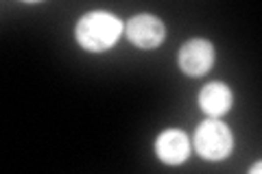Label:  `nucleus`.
<instances>
[{
	"instance_id": "2",
	"label": "nucleus",
	"mask_w": 262,
	"mask_h": 174,
	"mask_svg": "<svg viewBox=\"0 0 262 174\" xmlns=\"http://www.w3.org/2000/svg\"><path fill=\"white\" fill-rule=\"evenodd\" d=\"M194 148L203 159L208 161H221L232 153L234 137L223 122L219 120H206L201 122L194 131Z\"/></svg>"
},
{
	"instance_id": "1",
	"label": "nucleus",
	"mask_w": 262,
	"mask_h": 174,
	"mask_svg": "<svg viewBox=\"0 0 262 174\" xmlns=\"http://www.w3.org/2000/svg\"><path fill=\"white\" fill-rule=\"evenodd\" d=\"M122 31H125V24L116 15L107 11H90L83 18H79L75 37L83 51L105 53L118 41Z\"/></svg>"
},
{
	"instance_id": "4",
	"label": "nucleus",
	"mask_w": 262,
	"mask_h": 174,
	"mask_svg": "<svg viewBox=\"0 0 262 174\" xmlns=\"http://www.w3.org/2000/svg\"><path fill=\"white\" fill-rule=\"evenodd\" d=\"M125 29H127V37L131 44L138 48H144V51L158 48L164 41V35H166V27L162 24V20L151 13L134 15V18L127 22Z\"/></svg>"
},
{
	"instance_id": "3",
	"label": "nucleus",
	"mask_w": 262,
	"mask_h": 174,
	"mask_svg": "<svg viewBox=\"0 0 262 174\" xmlns=\"http://www.w3.org/2000/svg\"><path fill=\"white\" fill-rule=\"evenodd\" d=\"M177 63L188 77H203L214 63V46L208 39H190L179 48Z\"/></svg>"
},
{
	"instance_id": "6",
	"label": "nucleus",
	"mask_w": 262,
	"mask_h": 174,
	"mask_svg": "<svg viewBox=\"0 0 262 174\" xmlns=\"http://www.w3.org/2000/svg\"><path fill=\"white\" fill-rule=\"evenodd\" d=\"M232 103H234L232 89H229L225 83H219V81L208 83L199 94L201 109L206 111L210 118H221V115H225L229 111V107H232Z\"/></svg>"
},
{
	"instance_id": "7",
	"label": "nucleus",
	"mask_w": 262,
	"mask_h": 174,
	"mask_svg": "<svg viewBox=\"0 0 262 174\" xmlns=\"http://www.w3.org/2000/svg\"><path fill=\"white\" fill-rule=\"evenodd\" d=\"M260 170H262V163L258 161L256 165H253V168H251V174H260Z\"/></svg>"
},
{
	"instance_id": "5",
	"label": "nucleus",
	"mask_w": 262,
	"mask_h": 174,
	"mask_svg": "<svg viewBox=\"0 0 262 174\" xmlns=\"http://www.w3.org/2000/svg\"><path fill=\"white\" fill-rule=\"evenodd\" d=\"M155 155L168 165H179L190 155V139L182 129H166L155 139Z\"/></svg>"
}]
</instances>
